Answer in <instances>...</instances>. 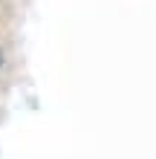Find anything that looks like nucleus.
I'll list each match as a JSON object with an SVG mask.
<instances>
[{"instance_id": "nucleus-1", "label": "nucleus", "mask_w": 156, "mask_h": 159, "mask_svg": "<svg viewBox=\"0 0 156 159\" xmlns=\"http://www.w3.org/2000/svg\"><path fill=\"white\" fill-rule=\"evenodd\" d=\"M0 64H3V58H0Z\"/></svg>"}]
</instances>
